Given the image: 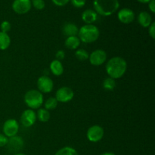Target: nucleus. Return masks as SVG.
<instances>
[{"label": "nucleus", "instance_id": "24", "mask_svg": "<svg viewBox=\"0 0 155 155\" xmlns=\"http://www.w3.org/2000/svg\"><path fill=\"white\" fill-rule=\"evenodd\" d=\"M75 56L80 61H85L89 59V54L86 50L83 49V48H78L76 50Z\"/></svg>", "mask_w": 155, "mask_h": 155}, {"label": "nucleus", "instance_id": "36", "mask_svg": "<svg viewBox=\"0 0 155 155\" xmlns=\"http://www.w3.org/2000/svg\"><path fill=\"white\" fill-rule=\"evenodd\" d=\"M4 155H8V154H4Z\"/></svg>", "mask_w": 155, "mask_h": 155}, {"label": "nucleus", "instance_id": "7", "mask_svg": "<svg viewBox=\"0 0 155 155\" xmlns=\"http://www.w3.org/2000/svg\"><path fill=\"white\" fill-rule=\"evenodd\" d=\"M107 54L104 50L96 49L89 54V62L93 66H101L107 61Z\"/></svg>", "mask_w": 155, "mask_h": 155}, {"label": "nucleus", "instance_id": "35", "mask_svg": "<svg viewBox=\"0 0 155 155\" xmlns=\"http://www.w3.org/2000/svg\"><path fill=\"white\" fill-rule=\"evenodd\" d=\"M14 155H26V154H24V153L18 152V153H16V154H15Z\"/></svg>", "mask_w": 155, "mask_h": 155}, {"label": "nucleus", "instance_id": "28", "mask_svg": "<svg viewBox=\"0 0 155 155\" xmlns=\"http://www.w3.org/2000/svg\"><path fill=\"white\" fill-rule=\"evenodd\" d=\"M8 138L5 136L3 133H0V148H2L7 145Z\"/></svg>", "mask_w": 155, "mask_h": 155}, {"label": "nucleus", "instance_id": "8", "mask_svg": "<svg viewBox=\"0 0 155 155\" xmlns=\"http://www.w3.org/2000/svg\"><path fill=\"white\" fill-rule=\"evenodd\" d=\"M74 97V92L68 86H63L58 89L55 92V97L58 102L67 103L71 101Z\"/></svg>", "mask_w": 155, "mask_h": 155}, {"label": "nucleus", "instance_id": "5", "mask_svg": "<svg viewBox=\"0 0 155 155\" xmlns=\"http://www.w3.org/2000/svg\"><path fill=\"white\" fill-rule=\"evenodd\" d=\"M104 130L100 125H93L89 127L86 133V138L91 142H98L103 139Z\"/></svg>", "mask_w": 155, "mask_h": 155}, {"label": "nucleus", "instance_id": "21", "mask_svg": "<svg viewBox=\"0 0 155 155\" xmlns=\"http://www.w3.org/2000/svg\"><path fill=\"white\" fill-rule=\"evenodd\" d=\"M54 155H79L75 148L70 146H65L59 149Z\"/></svg>", "mask_w": 155, "mask_h": 155}, {"label": "nucleus", "instance_id": "15", "mask_svg": "<svg viewBox=\"0 0 155 155\" xmlns=\"http://www.w3.org/2000/svg\"><path fill=\"white\" fill-rule=\"evenodd\" d=\"M138 22L144 28H148L151 24L152 17L148 12H141L138 15Z\"/></svg>", "mask_w": 155, "mask_h": 155}, {"label": "nucleus", "instance_id": "18", "mask_svg": "<svg viewBox=\"0 0 155 155\" xmlns=\"http://www.w3.org/2000/svg\"><path fill=\"white\" fill-rule=\"evenodd\" d=\"M80 43H81V41L80 40L78 36H69L65 39L64 45L68 49L77 50L80 45Z\"/></svg>", "mask_w": 155, "mask_h": 155}, {"label": "nucleus", "instance_id": "31", "mask_svg": "<svg viewBox=\"0 0 155 155\" xmlns=\"http://www.w3.org/2000/svg\"><path fill=\"white\" fill-rule=\"evenodd\" d=\"M55 57H56V59L58 61H60L61 60H63V59L65 58L64 51H63V50H58V51L56 52Z\"/></svg>", "mask_w": 155, "mask_h": 155}, {"label": "nucleus", "instance_id": "11", "mask_svg": "<svg viewBox=\"0 0 155 155\" xmlns=\"http://www.w3.org/2000/svg\"><path fill=\"white\" fill-rule=\"evenodd\" d=\"M24 145V142L23 138L19 136H15L13 137L8 138L7 143V148L9 151L12 153H18L21 150L23 149Z\"/></svg>", "mask_w": 155, "mask_h": 155}, {"label": "nucleus", "instance_id": "25", "mask_svg": "<svg viewBox=\"0 0 155 155\" xmlns=\"http://www.w3.org/2000/svg\"><path fill=\"white\" fill-rule=\"evenodd\" d=\"M31 5L36 10H43L45 7L44 0H31Z\"/></svg>", "mask_w": 155, "mask_h": 155}, {"label": "nucleus", "instance_id": "26", "mask_svg": "<svg viewBox=\"0 0 155 155\" xmlns=\"http://www.w3.org/2000/svg\"><path fill=\"white\" fill-rule=\"evenodd\" d=\"M0 29H1V32L3 33H8L12 29V25H11V23L8 21H4L1 23V25H0Z\"/></svg>", "mask_w": 155, "mask_h": 155}, {"label": "nucleus", "instance_id": "22", "mask_svg": "<svg viewBox=\"0 0 155 155\" xmlns=\"http://www.w3.org/2000/svg\"><path fill=\"white\" fill-rule=\"evenodd\" d=\"M58 101H57V99L54 97H50L44 103V107H45L44 108L49 111V110H54L58 107Z\"/></svg>", "mask_w": 155, "mask_h": 155}, {"label": "nucleus", "instance_id": "13", "mask_svg": "<svg viewBox=\"0 0 155 155\" xmlns=\"http://www.w3.org/2000/svg\"><path fill=\"white\" fill-rule=\"evenodd\" d=\"M136 18L134 12L128 8L120 9L117 13V18L122 24H129L133 22Z\"/></svg>", "mask_w": 155, "mask_h": 155}, {"label": "nucleus", "instance_id": "17", "mask_svg": "<svg viewBox=\"0 0 155 155\" xmlns=\"http://www.w3.org/2000/svg\"><path fill=\"white\" fill-rule=\"evenodd\" d=\"M49 68L51 74H52L53 75L56 76V77L61 76L62 74H64V66L63 64H62L61 61L57 60V59L53 60L50 63Z\"/></svg>", "mask_w": 155, "mask_h": 155}, {"label": "nucleus", "instance_id": "32", "mask_svg": "<svg viewBox=\"0 0 155 155\" xmlns=\"http://www.w3.org/2000/svg\"><path fill=\"white\" fill-rule=\"evenodd\" d=\"M148 4V8H149L150 11H151L152 13H154L155 12V0H151Z\"/></svg>", "mask_w": 155, "mask_h": 155}, {"label": "nucleus", "instance_id": "23", "mask_svg": "<svg viewBox=\"0 0 155 155\" xmlns=\"http://www.w3.org/2000/svg\"><path fill=\"white\" fill-rule=\"evenodd\" d=\"M102 86L106 91H113L116 87V81L108 77L104 79Z\"/></svg>", "mask_w": 155, "mask_h": 155}, {"label": "nucleus", "instance_id": "6", "mask_svg": "<svg viewBox=\"0 0 155 155\" xmlns=\"http://www.w3.org/2000/svg\"><path fill=\"white\" fill-rule=\"evenodd\" d=\"M19 131V124L15 119H8L5 120L2 127L3 134L8 138L17 136Z\"/></svg>", "mask_w": 155, "mask_h": 155}, {"label": "nucleus", "instance_id": "19", "mask_svg": "<svg viewBox=\"0 0 155 155\" xmlns=\"http://www.w3.org/2000/svg\"><path fill=\"white\" fill-rule=\"evenodd\" d=\"M11 45V38L6 33L0 31V50L5 51L8 49Z\"/></svg>", "mask_w": 155, "mask_h": 155}, {"label": "nucleus", "instance_id": "2", "mask_svg": "<svg viewBox=\"0 0 155 155\" xmlns=\"http://www.w3.org/2000/svg\"><path fill=\"white\" fill-rule=\"evenodd\" d=\"M94 11L98 15L104 17L110 16L119 9L118 0H94Z\"/></svg>", "mask_w": 155, "mask_h": 155}, {"label": "nucleus", "instance_id": "16", "mask_svg": "<svg viewBox=\"0 0 155 155\" xmlns=\"http://www.w3.org/2000/svg\"><path fill=\"white\" fill-rule=\"evenodd\" d=\"M62 32H63L64 35H65L67 37H69V36H77V34H78L79 28L74 23H66L63 26Z\"/></svg>", "mask_w": 155, "mask_h": 155}, {"label": "nucleus", "instance_id": "20", "mask_svg": "<svg viewBox=\"0 0 155 155\" xmlns=\"http://www.w3.org/2000/svg\"><path fill=\"white\" fill-rule=\"evenodd\" d=\"M51 117V114L48 110H47L45 108H39L36 113V118L39 120L40 122L46 123L48 122Z\"/></svg>", "mask_w": 155, "mask_h": 155}, {"label": "nucleus", "instance_id": "27", "mask_svg": "<svg viewBox=\"0 0 155 155\" xmlns=\"http://www.w3.org/2000/svg\"><path fill=\"white\" fill-rule=\"evenodd\" d=\"M73 6H74L77 8H83L86 5V0H70Z\"/></svg>", "mask_w": 155, "mask_h": 155}, {"label": "nucleus", "instance_id": "14", "mask_svg": "<svg viewBox=\"0 0 155 155\" xmlns=\"http://www.w3.org/2000/svg\"><path fill=\"white\" fill-rule=\"evenodd\" d=\"M81 18L86 24H92L98 19V14L92 9H86L82 13Z\"/></svg>", "mask_w": 155, "mask_h": 155}, {"label": "nucleus", "instance_id": "34", "mask_svg": "<svg viewBox=\"0 0 155 155\" xmlns=\"http://www.w3.org/2000/svg\"><path fill=\"white\" fill-rule=\"evenodd\" d=\"M100 155H116V154L113 152H104V153H102V154Z\"/></svg>", "mask_w": 155, "mask_h": 155}, {"label": "nucleus", "instance_id": "29", "mask_svg": "<svg viewBox=\"0 0 155 155\" xmlns=\"http://www.w3.org/2000/svg\"><path fill=\"white\" fill-rule=\"evenodd\" d=\"M148 34L153 39H155V22L151 23V25L148 27Z\"/></svg>", "mask_w": 155, "mask_h": 155}, {"label": "nucleus", "instance_id": "1", "mask_svg": "<svg viewBox=\"0 0 155 155\" xmlns=\"http://www.w3.org/2000/svg\"><path fill=\"white\" fill-rule=\"evenodd\" d=\"M127 70V63L122 57L116 56L109 59L105 65V71L109 77L117 80L120 79L126 74Z\"/></svg>", "mask_w": 155, "mask_h": 155}, {"label": "nucleus", "instance_id": "12", "mask_svg": "<svg viewBox=\"0 0 155 155\" xmlns=\"http://www.w3.org/2000/svg\"><path fill=\"white\" fill-rule=\"evenodd\" d=\"M36 113L34 110L27 109L21 114V123L24 127H30L36 123Z\"/></svg>", "mask_w": 155, "mask_h": 155}, {"label": "nucleus", "instance_id": "10", "mask_svg": "<svg viewBox=\"0 0 155 155\" xmlns=\"http://www.w3.org/2000/svg\"><path fill=\"white\" fill-rule=\"evenodd\" d=\"M12 7V10L18 15H24L31 9V0H14Z\"/></svg>", "mask_w": 155, "mask_h": 155}, {"label": "nucleus", "instance_id": "33", "mask_svg": "<svg viewBox=\"0 0 155 155\" xmlns=\"http://www.w3.org/2000/svg\"><path fill=\"white\" fill-rule=\"evenodd\" d=\"M138 2H139L140 3H143V4H146V3L149 2L151 0H137Z\"/></svg>", "mask_w": 155, "mask_h": 155}, {"label": "nucleus", "instance_id": "30", "mask_svg": "<svg viewBox=\"0 0 155 155\" xmlns=\"http://www.w3.org/2000/svg\"><path fill=\"white\" fill-rule=\"evenodd\" d=\"M53 3L56 6H59V7H62L68 4L70 2V0H51Z\"/></svg>", "mask_w": 155, "mask_h": 155}, {"label": "nucleus", "instance_id": "9", "mask_svg": "<svg viewBox=\"0 0 155 155\" xmlns=\"http://www.w3.org/2000/svg\"><path fill=\"white\" fill-rule=\"evenodd\" d=\"M37 88L39 92L42 93H49L54 88V82L46 75H43L39 77L37 80Z\"/></svg>", "mask_w": 155, "mask_h": 155}, {"label": "nucleus", "instance_id": "3", "mask_svg": "<svg viewBox=\"0 0 155 155\" xmlns=\"http://www.w3.org/2000/svg\"><path fill=\"white\" fill-rule=\"evenodd\" d=\"M77 36L83 43H92L99 38L100 30L94 24H85L79 29Z\"/></svg>", "mask_w": 155, "mask_h": 155}, {"label": "nucleus", "instance_id": "4", "mask_svg": "<svg viewBox=\"0 0 155 155\" xmlns=\"http://www.w3.org/2000/svg\"><path fill=\"white\" fill-rule=\"evenodd\" d=\"M24 101L30 109H39L44 102L43 95L37 89H30L24 95Z\"/></svg>", "mask_w": 155, "mask_h": 155}]
</instances>
